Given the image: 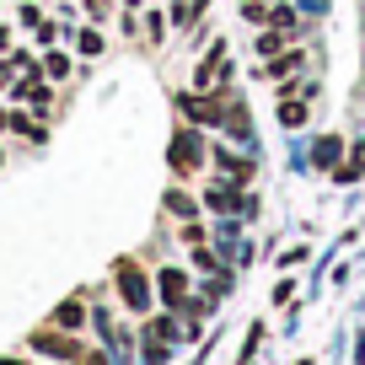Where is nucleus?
Masks as SVG:
<instances>
[{
	"label": "nucleus",
	"mask_w": 365,
	"mask_h": 365,
	"mask_svg": "<svg viewBox=\"0 0 365 365\" xmlns=\"http://www.w3.org/2000/svg\"><path fill=\"white\" fill-rule=\"evenodd\" d=\"M113 285H118V296H124L129 312H145L150 307V285H145V274H140L135 258H118L113 263Z\"/></svg>",
	"instance_id": "1"
},
{
	"label": "nucleus",
	"mask_w": 365,
	"mask_h": 365,
	"mask_svg": "<svg viewBox=\"0 0 365 365\" xmlns=\"http://www.w3.org/2000/svg\"><path fill=\"white\" fill-rule=\"evenodd\" d=\"M33 349L38 354H54V360H81V344L65 339V328H38L33 333Z\"/></svg>",
	"instance_id": "2"
},
{
	"label": "nucleus",
	"mask_w": 365,
	"mask_h": 365,
	"mask_svg": "<svg viewBox=\"0 0 365 365\" xmlns=\"http://www.w3.org/2000/svg\"><path fill=\"white\" fill-rule=\"evenodd\" d=\"M199 161H205L199 135H194V129H178V140H172V167H178V172H194Z\"/></svg>",
	"instance_id": "3"
},
{
	"label": "nucleus",
	"mask_w": 365,
	"mask_h": 365,
	"mask_svg": "<svg viewBox=\"0 0 365 365\" xmlns=\"http://www.w3.org/2000/svg\"><path fill=\"white\" fill-rule=\"evenodd\" d=\"M178 103H182V113H188V118H199V124H220V91H205V97L182 91Z\"/></svg>",
	"instance_id": "4"
},
{
	"label": "nucleus",
	"mask_w": 365,
	"mask_h": 365,
	"mask_svg": "<svg viewBox=\"0 0 365 365\" xmlns=\"http://www.w3.org/2000/svg\"><path fill=\"white\" fill-rule=\"evenodd\" d=\"M156 285H161V301H167V307H182V301H188V274L182 269H161Z\"/></svg>",
	"instance_id": "5"
},
{
	"label": "nucleus",
	"mask_w": 365,
	"mask_h": 365,
	"mask_svg": "<svg viewBox=\"0 0 365 365\" xmlns=\"http://www.w3.org/2000/svg\"><path fill=\"white\" fill-rule=\"evenodd\" d=\"M205 199H210L215 210H231V215H237V210H247V215H252V199H247V194H237V182H215Z\"/></svg>",
	"instance_id": "6"
},
{
	"label": "nucleus",
	"mask_w": 365,
	"mask_h": 365,
	"mask_svg": "<svg viewBox=\"0 0 365 365\" xmlns=\"http://www.w3.org/2000/svg\"><path fill=\"white\" fill-rule=\"evenodd\" d=\"M81 322H86V301H81V296H70V301H59V307H54V328L76 333Z\"/></svg>",
	"instance_id": "7"
},
{
	"label": "nucleus",
	"mask_w": 365,
	"mask_h": 365,
	"mask_svg": "<svg viewBox=\"0 0 365 365\" xmlns=\"http://www.w3.org/2000/svg\"><path fill=\"white\" fill-rule=\"evenodd\" d=\"M279 124H285V129H301V124H307V103H296V97L285 91V97H279Z\"/></svg>",
	"instance_id": "8"
},
{
	"label": "nucleus",
	"mask_w": 365,
	"mask_h": 365,
	"mask_svg": "<svg viewBox=\"0 0 365 365\" xmlns=\"http://www.w3.org/2000/svg\"><path fill=\"white\" fill-rule=\"evenodd\" d=\"M145 360L150 365L167 360V333H161V322H150V328H145Z\"/></svg>",
	"instance_id": "9"
},
{
	"label": "nucleus",
	"mask_w": 365,
	"mask_h": 365,
	"mask_svg": "<svg viewBox=\"0 0 365 365\" xmlns=\"http://www.w3.org/2000/svg\"><path fill=\"white\" fill-rule=\"evenodd\" d=\"M360 172H365V140H360V145H354V156H349V161H344V167H339V182H354V178H360Z\"/></svg>",
	"instance_id": "10"
},
{
	"label": "nucleus",
	"mask_w": 365,
	"mask_h": 365,
	"mask_svg": "<svg viewBox=\"0 0 365 365\" xmlns=\"http://www.w3.org/2000/svg\"><path fill=\"white\" fill-rule=\"evenodd\" d=\"M339 145H344V140H317V161H322V167H333V161H339Z\"/></svg>",
	"instance_id": "11"
},
{
	"label": "nucleus",
	"mask_w": 365,
	"mask_h": 365,
	"mask_svg": "<svg viewBox=\"0 0 365 365\" xmlns=\"http://www.w3.org/2000/svg\"><path fill=\"white\" fill-rule=\"evenodd\" d=\"M285 43H290V27H285V33H263V43H258V48H263V54H279Z\"/></svg>",
	"instance_id": "12"
},
{
	"label": "nucleus",
	"mask_w": 365,
	"mask_h": 365,
	"mask_svg": "<svg viewBox=\"0 0 365 365\" xmlns=\"http://www.w3.org/2000/svg\"><path fill=\"white\" fill-rule=\"evenodd\" d=\"M167 210H172V215H194V199H188V194H167Z\"/></svg>",
	"instance_id": "13"
},
{
	"label": "nucleus",
	"mask_w": 365,
	"mask_h": 365,
	"mask_svg": "<svg viewBox=\"0 0 365 365\" xmlns=\"http://www.w3.org/2000/svg\"><path fill=\"white\" fill-rule=\"evenodd\" d=\"M194 269H199V274H220V263H215V252L199 247V252H194Z\"/></svg>",
	"instance_id": "14"
},
{
	"label": "nucleus",
	"mask_w": 365,
	"mask_h": 365,
	"mask_svg": "<svg viewBox=\"0 0 365 365\" xmlns=\"http://www.w3.org/2000/svg\"><path fill=\"white\" fill-rule=\"evenodd\" d=\"M269 22H274V27H296V11H290V6H274Z\"/></svg>",
	"instance_id": "15"
},
{
	"label": "nucleus",
	"mask_w": 365,
	"mask_h": 365,
	"mask_svg": "<svg viewBox=\"0 0 365 365\" xmlns=\"http://www.w3.org/2000/svg\"><path fill=\"white\" fill-rule=\"evenodd\" d=\"M242 16H247V22H269V11H263L258 0H242Z\"/></svg>",
	"instance_id": "16"
},
{
	"label": "nucleus",
	"mask_w": 365,
	"mask_h": 365,
	"mask_svg": "<svg viewBox=\"0 0 365 365\" xmlns=\"http://www.w3.org/2000/svg\"><path fill=\"white\" fill-rule=\"evenodd\" d=\"M301 65V54H285V59H274V65H269V76H285V70H296Z\"/></svg>",
	"instance_id": "17"
},
{
	"label": "nucleus",
	"mask_w": 365,
	"mask_h": 365,
	"mask_svg": "<svg viewBox=\"0 0 365 365\" xmlns=\"http://www.w3.org/2000/svg\"><path fill=\"white\" fill-rule=\"evenodd\" d=\"M182 242H194V247H199V242H205V226H199V220H188V226H182Z\"/></svg>",
	"instance_id": "18"
},
{
	"label": "nucleus",
	"mask_w": 365,
	"mask_h": 365,
	"mask_svg": "<svg viewBox=\"0 0 365 365\" xmlns=\"http://www.w3.org/2000/svg\"><path fill=\"white\" fill-rule=\"evenodd\" d=\"M81 365H108V354H81Z\"/></svg>",
	"instance_id": "19"
},
{
	"label": "nucleus",
	"mask_w": 365,
	"mask_h": 365,
	"mask_svg": "<svg viewBox=\"0 0 365 365\" xmlns=\"http://www.w3.org/2000/svg\"><path fill=\"white\" fill-rule=\"evenodd\" d=\"M0 365H22V360H0Z\"/></svg>",
	"instance_id": "20"
}]
</instances>
